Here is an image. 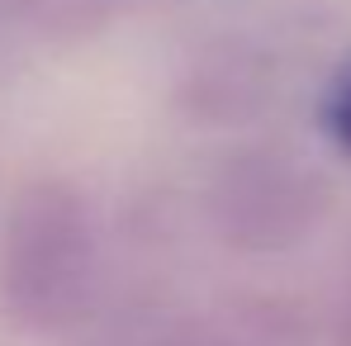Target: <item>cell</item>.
<instances>
[{
  "mask_svg": "<svg viewBox=\"0 0 351 346\" xmlns=\"http://www.w3.org/2000/svg\"><path fill=\"white\" fill-rule=\"evenodd\" d=\"M328 133L351 152V76H342L337 95H332V105H328Z\"/></svg>",
  "mask_w": 351,
  "mask_h": 346,
  "instance_id": "cell-2",
  "label": "cell"
},
{
  "mask_svg": "<svg viewBox=\"0 0 351 346\" xmlns=\"http://www.w3.org/2000/svg\"><path fill=\"white\" fill-rule=\"evenodd\" d=\"M90 266H95V242L76 195L62 185L29 190L10 214L5 261H0V285L14 318L38 328L66 323L90 289Z\"/></svg>",
  "mask_w": 351,
  "mask_h": 346,
  "instance_id": "cell-1",
  "label": "cell"
}]
</instances>
